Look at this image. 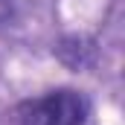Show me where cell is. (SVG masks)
Masks as SVG:
<instances>
[{"instance_id":"6da1fadb","label":"cell","mask_w":125,"mask_h":125,"mask_svg":"<svg viewBox=\"0 0 125 125\" xmlns=\"http://www.w3.org/2000/svg\"><path fill=\"white\" fill-rule=\"evenodd\" d=\"M87 114H90V102L84 93L73 87H58L21 102L12 111L9 125H84Z\"/></svg>"}]
</instances>
